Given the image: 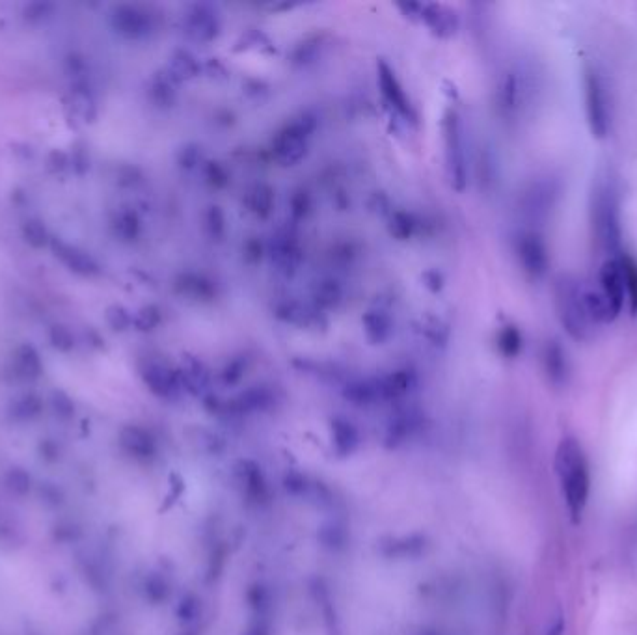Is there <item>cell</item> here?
<instances>
[{"instance_id":"277c9868","label":"cell","mask_w":637,"mask_h":635,"mask_svg":"<svg viewBox=\"0 0 637 635\" xmlns=\"http://www.w3.org/2000/svg\"><path fill=\"white\" fill-rule=\"evenodd\" d=\"M583 103L591 135L597 140L608 138L611 131L610 95L602 75L593 66L583 68Z\"/></svg>"},{"instance_id":"6da1fadb","label":"cell","mask_w":637,"mask_h":635,"mask_svg":"<svg viewBox=\"0 0 637 635\" xmlns=\"http://www.w3.org/2000/svg\"><path fill=\"white\" fill-rule=\"evenodd\" d=\"M589 222L598 250L610 257L621 256V190L615 176L604 170L593 179L589 196Z\"/></svg>"},{"instance_id":"5b68a950","label":"cell","mask_w":637,"mask_h":635,"mask_svg":"<svg viewBox=\"0 0 637 635\" xmlns=\"http://www.w3.org/2000/svg\"><path fill=\"white\" fill-rule=\"evenodd\" d=\"M561 196V185L552 177L531 183L522 196V211L533 222H544L556 209Z\"/></svg>"},{"instance_id":"7a4b0ae2","label":"cell","mask_w":637,"mask_h":635,"mask_svg":"<svg viewBox=\"0 0 637 635\" xmlns=\"http://www.w3.org/2000/svg\"><path fill=\"white\" fill-rule=\"evenodd\" d=\"M556 473L570 518L574 524H578L582 520L585 505L589 500L591 475H589V462L585 457V451L576 438L567 436L559 442L556 453Z\"/></svg>"},{"instance_id":"9c48e42d","label":"cell","mask_w":637,"mask_h":635,"mask_svg":"<svg viewBox=\"0 0 637 635\" xmlns=\"http://www.w3.org/2000/svg\"><path fill=\"white\" fill-rule=\"evenodd\" d=\"M583 306L587 311V317L591 319L593 325H610L617 317L611 311L610 304L606 297L602 295V291L597 287H585L582 289Z\"/></svg>"},{"instance_id":"8fae6325","label":"cell","mask_w":637,"mask_h":635,"mask_svg":"<svg viewBox=\"0 0 637 635\" xmlns=\"http://www.w3.org/2000/svg\"><path fill=\"white\" fill-rule=\"evenodd\" d=\"M380 86H382V92H384V95H386V97L394 103L397 109L407 112L408 105L405 92L401 90L399 82H397V79H395L394 75H392V71L386 68V66H382V69H380Z\"/></svg>"},{"instance_id":"3957f363","label":"cell","mask_w":637,"mask_h":635,"mask_svg":"<svg viewBox=\"0 0 637 635\" xmlns=\"http://www.w3.org/2000/svg\"><path fill=\"white\" fill-rule=\"evenodd\" d=\"M582 289V282H578L572 274H559L554 285L557 319L569 338L578 343L593 338L595 330L583 306Z\"/></svg>"},{"instance_id":"52a82bcc","label":"cell","mask_w":637,"mask_h":635,"mask_svg":"<svg viewBox=\"0 0 637 635\" xmlns=\"http://www.w3.org/2000/svg\"><path fill=\"white\" fill-rule=\"evenodd\" d=\"M598 289L602 291V295L608 300L615 317H619L623 313L624 304H626L623 267H621L619 256L608 257L602 263V267L598 271Z\"/></svg>"},{"instance_id":"8992f818","label":"cell","mask_w":637,"mask_h":635,"mask_svg":"<svg viewBox=\"0 0 637 635\" xmlns=\"http://www.w3.org/2000/svg\"><path fill=\"white\" fill-rule=\"evenodd\" d=\"M516 254L520 259V265L529 278L541 280L546 276L550 267L548 248L544 243L543 235L539 231L528 230L518 235L516 239Z\"/></svg>"},{"instance_id":"ba28073f","label":"cell","mask_w":637,"mask_h":635,"mask_svg":"<svg viewBox=\"0 0 637 635\" xmlns=\"http://www.w3.org/2000/svg\"><path fill=\"white\" fill-rule=\"evenodd\" d=\"M541 362H543L544 375L554 388H563L569 384V354L557 339H548L544 343Z\"/></svg>"},{"instance_id":"30bf717a","label":"cell","mask_w":637,"mask_h":635,"mask_svg":"<svg viewBox=\"0 0 637 635\" xmlns=\"http://www.w3.org/2000/svg\"><path fill=\"white\" fill-rule=\"evenodd\" d=\"M621 267H623L624 289H626V302L628 311L632 317H637V263L636 259L630 256H619Z\"/></svg>"},{"instance_id":"5bb4252c","label":"cell","mask_w":637,"mask_h":635,"mask_svg":"<svg viewBox=\"0 0 637 635\" xmlns=\"http://www.w3.org/2000/svg\"><path fill=\"white\" fill-rule=\"evenodd\" d=\"M565 632V624H563V619H557L554 622V626L548 630V635H563Z\"/></svg>"},{"instance_id":"4fadbf2b","label":"cell","mask_w":637,"mask_h":635,"mask_svg":"<svg viewBox=\"0 0 637 635\" xmlns=\"http://www.w3.org/2000/svg\"><path fill=\"white\" fill-rule=\"evenodd\" d=\"M213 30H215V21H213V15L204 14L202 10L198 14H194V17L190 19V34L198 40H207L213 36Z\"/></svg>"},{"instance_id":"7c38bea8","label":"cell","mask_w":637,"mask_h":635,"mask_svg":"<svg viewBox=\"0 0 637 635\" xmlns=\"http://www.w3.org/2000/svg\"><path fill=\"white\" fill-rule=\"evenodd\" d=\"M498 347L502 351L503 356L507 358H516L522 347H524V339L516 326H503L500 336H498Z\"/></svg>"}]
</instances>
